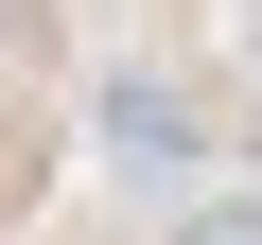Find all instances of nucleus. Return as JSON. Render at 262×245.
I'll return each mask as SVG.
<instances>
[{"mask_svg": "<svg viewBox=\"0 0 262 245\" xmlns=\"http://www.w3.org/2000/svg\"><path fill=\"white\" fill-rule=\"evenodd\" d=\"M105 140H122V175H175V140H192V122H175V88L140 70V88H105Z\"/></svg>", "mask_w": 262, "mask_h": 245, "instance_id": "1", "label": "nucleus"}, {"mask_svg": "<svg viewBox=\"0 0 262 245\" xmlns=\"http://www.w3.org/2000/svg\"><path fill=\"white\" fill-rule=\"evenodd\" d=\"M158 245H262V193H175V228Z\"/></svg>", "mask_w": 262, "mask_h": 245, "instance_id": "2", "label": "nucleus"}]
</instances>
